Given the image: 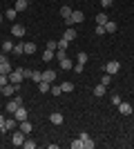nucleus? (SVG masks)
Wrapping results in <instances>:
<instances>
[{
    "mask_svg": "<svg viewBox=\"0 0 134 149\" xmlns=\"http://www.w3.org/2000/svg\"><path fill=\"white\" fill-rule=\"evenodd\" d=\"M119 69H121V62H119V60H109L107 65H105V69H103V71H105V74H109V76H114Z\"/></svg>",
    "mask_w": 134,
    "mask_h": 149,
    "instance_id": "7ed1b4c3",
    "label": "nucleus"
},
{
    "mask_svg": "<svg viewBox=\"0 0 134 149\" xmlns=\"http://www.w3.org/2000/svg\"><path fill=\"white\" fill-rule=\"evenodd\" d=\"M18 107H20V105H18V102H16V100H9V102H7V105H5V109H7V111H9V113H11V116H13Z\"/></svg>",
    "mask_w": 134,
    "mask_h": 149,
    "instance_id": "ddd939ff",
    "label": "nucleus"
},
{
    "mask_svg": "<svg viewBox=\"0 0 134 149\" xmlns=\"http://www.w3.org/2000/svg\"><path fill=\"white\" fill-rule=\"evenodd\" d=\"M72 71H74V74H81V71H83V65H81V62H78V65H74V67H72Z\"/></svg>",
    "mask_w": 134,
    "mask_h": 149,
    "instance_id": "58836bf2",
    "label": "nucleus"
},
{
    "mask_svg": "<svg viewBox=\"0 0 134 149\" xmlns=\"http://www.w3.org/2000/svg\"><path fill=\"white\" fill-rule=\"evenodd\" d=\"M0 89H2V87H0Z\"/></svg>",
    "mask_w": 134,
    "mask_h": 149,
    "instance_id": "09e8293b",
    "label": "nucleus"
},
{
    "mask_svg": "<svg viewBox=\"0 0 134 149\" xmlns=\"http://www.w3.org/2000/svg\"><path fill=\"white\" fill-rule=\"evenodd\" d=\"M16 125H18L16 118H5V127H2V131H13V129H16Z\"/></svg>",
    "mask_w": 134,
    "mask_h": 149,
    "instance_id": "1a4fd4ad",
    "label": "nucleus"
},
{
    "mask_svg": "<svg viewBox=\"0 0 134 149\" xmlns=\"http://www.w3.org/2000/svg\"><path fill=\"white\" fill-rule=\"evenodd\" d=\"M112 2H114V0H101V5H103V9H105V7H109V5H112Z\"/></svg>",
    "mask_w": 134,
    "mask_h": 149,
    "instance_id": "c03bdc74",
    "label": "nucleus"
},
{
    "mask_svg": "<svg viewBox=\"0 0 134 149\" xmlns=\"http://www.w3.org/2000/svg\"><path fill=\"white\" fill-rule=\"evenodd\" d=\"M22 147H25V149H34V147H36V143H34V140H25Z\"/></svg>",
    "mask_w": 134,
    "mask_h": 149,
    "instance_id": "e433bc0d",
    "label": "nucleus"
},
{
    "mask_svg": "<svg viewBox=\"0 0 134 149\" xmlns=\"http://www.w3.org/2000/svg\"><path fill=\"white\" fill-rule=\"evenodd\" d=\"M27 7H29L27 0H16V7H13V9H16V11H27Z\"/></svg>",
    "mask_w": 134,
    "mask_h": 149,
    "instance_id": "4468645a",
    "label": "nucleus"
},
{
    "mask_svg": "<svg viewBox=\"0 0 134 149\" xmlns=\"http://www.w3.org/2000/svg\"><path fill=\"white\" fill-rule=\"evenodd\" d=\"M49 123H51V125H63V113H60V111L49 113Z\"/></svg>",
    "mask_w": 134,
    "mask_h": 149,
    "instance_id": "9d476101",
    "label": "nucleus"
},
{
    "mask_svg": "<svg viewBox=\"0 0 134 149\" xmlns=\"http://www.w3.org/2000/svg\"><path fill=\"white\" fill-rule=\"evenodd\" d=\"M94 145H96V143H94V140H92L89 136H87V138H83V149H92Z\"/></svg>",
    "mask_w": 134,
    "mask_h": 149,
    "instance_id": "393cba45",
    "label": "nucleus"
},
{
    "mask_svg": "<svg viewBox=\"0 0 134 149\" xmlns=\"http://www.w3.org/2000/svg\"><path fill=\"white\" fill-rule=\"evenodd\" d=\"M13 54H16V56H22V54H25V42L16 45V47H13Z\"/></svg>",
    "mask_w": 134,
    "mask_h": 149,
    "instance_id": "b1692460",
    "label": "nucleus"
},
{
    "mask_svg": "<svg viewBox=\"0 0 134 149\" xmlns=\"http://www.w3.org/2000/svg\"><path fill=\"white\" fill-rule=\"evenodd\" d=\"M25 136H27V134H22V131H13V138H11L13 147H22V143H25Z\"/></svg>",
    "mask_w": 134,
    "mask_h": 149,
    "instance_id": "39448f33",
    "label": "nucleus"
},
{
    "mask_svg": "<svg viewBox=\"0 0 134 149\" xmlns=\"http://www.w3.org/2000/svg\"><path fill=\"white\" fill-rule=\"evenodd\" d=\"M67 45H69V40H67V38H60V40H58V49H67Z\"/></svg>",
    "mask_w": 134,
    "mask_h": 149,
    "instance_id": "72a5a7b5",
    "label": "nucleus"
},
{
    "mask_svg": "<svg viewBox=\"0 0 134 149\" xmlns=\"http://www.w3.org/2000/svg\"><path fill=\"white\" fill-rule=\"evenodd\" d=\"M22 80H25V76H22V69H13L11 74H9V82H13V85H20Z\"/></svg>",
    "mask_w": 134,
    "mask_h": 149,
    "instance_id": "f03ea898",
    "label": "nucleus"
},
{
    "mask_svg": "<svg viewBox=\"0 0 134 149\" xmlns=\"http://www.w3.org/2000/svg\"><path fill=\"white\" fill-rule=\"evenodd\" d=\"M109 82H112V76H109V74H103V76H101V85H105V87H107Z\"/></svg>",
    "mask_w": 134,
    "mask_h": 149,
    "instance_id": "c756f323",
    "label": "nucleus"
},
{
    "mask_svg": "<svg viewBox=\"0 0 134 149\" xmlns=\"http://www.w3.org/2000/svg\"><path fill=\"white\" fill-rule=\"evenodd\" d=\"M27 2H29V0H27Z\"/></svg>",
    "mask_w": 134,
    "mask_h": 149,
    "instance_id": "de8ad7c7",
    "label": "nucleus"
},
{
    "mask_svg": "<svg viewBox=\"0 0 134 149\" xmlns=\"http://www.w3.org/2000/svg\"><path fill=\"white\" fill-rule=\"evenodd\" d=\"M60 16H63V18H69V16H72V9H69V7H63V9H60Z\"/></svg>",
    "mask_w": 134,
    "mask_h": 149,
    "instance_id": "f704fd0d",
    "label": "nucleus"
},
{
    "mask_svg": "<svg viewBox=\"0 0 134 149\" xmlns=\"http://www.w3.org/2000/svg\"><path fill=\"white\" fill-rule=\"evenodd\" d=\"M78 62L85 65V62H87V54H78Z\"/></svg>",
    "mask_w": 134,
    "mask_h": 149,
    "instance_id": "ea45409f",
    "label": "nucleus"
},
{
    "mask_svg": "<svg viewBox=\"0 0 134 149\" xmlns=\"http://www.w3.org/2000/svg\"><path fill=\"white\" fill-rule=\"evenodd\" d=\"M54 58H56V51H51V49H47V51H45V54H43V60H45V62L54 60Z\"/></svg>",
    "mask_w": 134,
    "mask_h": 149,
    "instance_id": "412c9836",
    "label": "nucleus"
},
{
    "mask_svg": "<svg viewBox=\"0 0 134 149\" xmlns=\"http://www.w3.org/2000/svg\"><path fill=\"white\" fill-rule=\"evenodd\" d=\"M65 22H67V27L76 25V22H85V16H83V11H72V16L65 18Z\"/></svg>",
    "mask_w": 134,
    "mask_h": 149,
    "instance_id": "f257e3e1",
    "label": "nucleus"
},
{
    "mask_svg": "<svg viewBox=\"0 0 134 149\" xmlns=\"http://www.w3.org/2000/svg\"><path fill=\"white\" fill-rule=\"evenodd\" d=\"M32 80L34 82H40V80H43V74H40V71H32Z\"/></svg>",
    "mask_w": 134,
    "mask_h": 149,
    "instance_id": "2f4dec72",
    "label": "nucleus"
},
{
    "mask_svg": "<svg viewBox=\"0 0 134 149\" xmlns=\"http://www.w3.org/2000/svg\"><path fill=\"white\" fill-rule=\"evenodd\" d=\"M13 69H11V65L9 62H0V74H5V76H9Z\"/></svg>",
    "mask_w": 134,
    "mask_h": 149,
    "instance_id": "6ab92c4d",
    "label": "nucleus"
},
{
    "mask_svg": "<svg viewBox=\"0 0 134 149\" xmlns=\"http://www.w3.org/2000/svg\"><path fill=\"white\" fill-rule=\"evenodd\" d=\"M11 36L13 38H22L25 36V27L22 25H11Z\"/></svg>",
    "mask_w": 134,
    "mask_h": 149,
    "instance_id": "6e6552de",
    "label": "nucleus"
},
{
    "mask_svg": "<svg viewBox=\"0 0 134 149\" xmlns=\"http://www.w3.org/2000/svg\"><path fill=\"white\" fill-rule=\"evenodd\" d=\"M112 102H114V105H119V102H121V96H119V93H114V96H112Z\"/></svg>",
    "mask_w": 134,
    "mask_h": 149,
    "instance_id": "79ce46f5",
    "label": "nucleus"
},
{
    "mask_svg": "<svg viewBox=\"0 0 134 149\" xmlns=\"http://www.w3.org/2000/svg\"><path fill=\"white\" fill-rule=\"evenodd\" d=\"M32 71L34 69H22V76H25V78H32Z\"/></svg>",
    "mask_w": 134,
    "mask_h": 149,
    "instance_id": "a19ab883",
    "label": "nucleus"
},
{
    "mask_svg": "<svg viewBox=\"0 0 134 149\" xmlns=\"http://www.w3.org/2000/svg\"><path fill=\"white\" fill-rule=\"evenodd\" d=\"M51 96H60V93H63V89H60V85H54V82H51Z\"/></svg>",
    "mask_w": 134,
    "mask_h": 149,
    "instance_id": "a878e982",
    "label": "nucleus"
},
{
    "mask_svg": "<svg viewBox=\"0 0 134 149\" xmlns=\"http://www.w3.org/2000/svg\"><path fill=\"white\" fill-rule=\"evenodd\" d=\"M32 129H34V125L29 123V120H22V123H20V131H22V134H32Z\"/></svg>",
    "mask_w": 134,
    "mask_h": 149,
    "instance_id": "f8f14e48",
    "label": "nucleus"
},
{
    "mask_svg": "<svg viewBox=\"0 0 134 149\" xmlns=\"http://www.w3.org/2000/svg\"><path fill=\"white\" fill-rule=\"evenodd\" d=\"M96 36H105V27L103 25H96Z\"/></svg>",
    "mask_w": 134,
    "mask_h": 149,
    "instance_id": "4c0bfd02",
    "label": "nucleus"
},
{
    "mask_svg": "<svg viewBox=\"0 0 134 149\" xmlns=\"http://www.w3.org/2000/svg\"><path fill=\"white\" fill-rule=\"evenodd\" d=\"M43 80H47V82H56V71H51V69L43 71Z\"/></svg>",
    "mask_w": 134,
    "mask_h": 149,
    "instance_id": "9b49d317",
    "label": "nucleus"
},
{
    "mask_svg": "<svg viewBox=\"0 0 134 149\" xmlns=\"http://www.w3.org/2000/svg\"><path fill=\"white\" fill-rule=\"evenodd\" d=\"M16 13H18V11H16V9H13V7H11V9H7V13H5V18L13 20V18H16Z\"/></svg>",
    "mask_w": 134,
    "mask_h": 149,
    "instance_id": "7c9ffc66",
    "label": "nucleus"
},
{
    "mask_svg": "<svg viewBox=\"0 0 134 149\" xmlns=\"http://www.w3.org/2000/svg\"><path fill=\"white\" fill-rule=\"evenodd\" d=\"M103 27H105V33H114L116 31V22H112V20H107Z\"/></svg>",
    "mask_w": 134,
    "mask_h": 149,
    "instance_id": "aec40b11",
    "label": "nucleus"
},
{
    "mask_svg": "<svg viewBox=\"0 0 134 149\" xmlns=\"http://www.w3.org/2000/svg\"><path fill=\"white\" fill-rule=\"evenodd\" d=\"M76 36H78V33H76V29H72V27H67V31H65V33H63V38H67L69 42H72V40H74V38H76Z\"/></svg>",
    "mask_w": 134,
    "mask_h": 149,
    "instance_id": "f3484780",
    "label": "nucleus"
},
{
    "mask_svg": "<svg viewBox=\"0 0 134 149\" xmlns=\"http://www.w3.org/2000/svg\"><path fill=\"white\" fill-rule=\"evenodd\" d=\"M60 89H63V93H69V91H74V82H69V80L60 82Z\"/></svg>",
    "mask_w": 134,
    "mask_h": 149,
    "instance_id": "a211bd4d",
    "label": "nucleus"
},
{
    "mask_svg": "<svg viewBox=\"0 0 134 149\" xmlns=\"http://www.w3.org/2000/svg\"><path fill=\"white\" fill-rule=\"evenodd\" d=\"M119 111H121V116H132V111H134V107L130 105V102H119Z\"/></svg>",
    "mask_w": 134,
    "mask_h": 149,
    "instance_id": "20e7f679",
    "label": "nucleus"
},
{
    "mask_svg": "<svg viewBox=\"0 0 134 149\" xmlns=\"http://www.w3.org/2000/svg\"><path fill=\"white\" fill-rule=\"evenodd\" d=\"M13 118L18 120V123H22V120H27V109L22 105L18 107V109H16V113H13Z\"/></svg>",
    "mask_w": 134,
    "mask_h": 149,
    "instance_id": "0eeeda50",
    "label": "nucleus"
},
{
    "mask_svg": "<svg viewBox=\"0 0 134 149\" xmlns=\"http://www.w3.org/2000/svg\"><path fill=\"white\" fill-rule=\"evenodd\" d=\"M107 16H105V13H98V16H96V25H105V22H107Z\"/></svg>",
    "mask_w": 134,
    "mask_h": 149,
    "instance_id": "cd10ccee",
    "label": "nucleus"
},
{
    "mask_svg": "<svg viewBox=\"0 0 134 149\" xmlns=\"http://www.w3.org/2000/svg\"><path fill=\"white\" fill-rule=\"evenodd\" d=\"M0 62H9V56H7L5 51H2V54H0Z\"/></svg>",
    "mask_w": 134,
    "mask_h": 149,
    "instance_id": "37998d69",
    "label": "nucleus"
},
{
    "mask_svg": "<svg viewBox=\"0 0 134 149\" xmlns=\"http://www.w3.org/2000/svg\"><path fill=\"white\" fill-rule=\"evenodd\" d=\"M49 89H51V82H47V80H40L38 82V91L40 93H47Z\"/></svg>",
    "mask_w": 134,
    "mask_h": 149,
    "instance_id": "2eb2a0df",
    "label": "nucleus"
},
{
    "mask_svg": "<svg viewBox=\"0 0 134 149\" xmlns=\"http://www.w3.org/2000/svg\"><path fill=\"white\" fill-rule=\"evenodd\" d=\"M58 62H60V69H67V71H69V69L74 67V65H72V60H69V58H63V60H58Z\"/></svg>",
    "mask_w": 134,
    "mask_h": 149,
    "instance_id": "4be33fe9",
    "label": "nucleus"
},
{
    "mask_svg": "<svg viewBox=\"0 0 134 149\" xmlns=\"http://www.w3.org/2000/svg\"><path fill=\"white\" fill-rule=\"evenodd\" d=\"M47 49L56 51V49H58V40H49V42H47Z\"/></svg>",
    "mask_w": 134,
    "mask_h": 149,
    "instance_id": "c9c22d12",
    "label": "nucleus"
},
{
    "mask_svg": "<svg viewBox=\"0 0 134 149\" xmlns=\"http://www.w3.org/2000/svg\"><path fill=\"white\" fill-rule=\"evenodd\" d=\"M56 58H58V60L67 58V49H56Z\"/></svg>",
    "mask_w": 134,
    "mask_h": 149,
    "instance_id": "473e14b6",
    "label": "nucleus"
},
{
    "mask_svg": "<svg viewBox=\"0 0 134 149\" xmlns=\"http://www.w3.org/2000/svg\"><path fill=\"white\" fill-rule=\"evenodd\" d=\"M72 149H83V138H76V140H72Z\"/></svg>",
    "mask_w": 134,
    "mask_h": 149,
    "instance_id": "c85d7f7f",
    "label": "nucleus"
},
{
    "mask_svg": "<svg viewBox=\"0 0 134 149\" xmlns=\"http://www.w3.org/2000/svg\"><path fill=\"white\" fill-rule=\"evenodd\" d=\"M2 20H5V16H0V22H2Z\"/></svg>",
    "mask_w": 134,
    "mask_h": 149,
    "instance_id": "49530a36",
    "label": "nucleus"
},
{
    "mask_svg": "<svg viewBox=\"0 0 134 149\" xmlns=\"http://www.w3.org/2000/svg\"><path fill=\"white\" fill-rule=\"evenodd\" d=\"M2 51H5V54L13 51V42H11V40H5V42H2Z\"/></svg>",
    "mask_w": 134,
    "mask_h": 149,
    "instance_id": "5701e85b",
    "label": "nucleus"
},
{
    "mask_svg": "<svg viewBox=\"0 0 134 149\" xmlns=\"http://www.w3.org/2000/svg\"><path fill=\"white\" fill-rule=\"evenodd\" d=\"M0 91L5 93V96H13V93L18 91V85H13V82H7V85H5L2 89H0Z\"/></svg>",
    "mask_w": 134,
    "mask_h": 149,
    "instance_id": "423d86ee",
    "label": "nucleus"
},
{
    "mask_svg": "<svg viewBox=\"0 0 134 149\" xmlns=\"http://www.w3.org/2000/svg\"><path fill=\"white\" fill-rule=\"evenodd\" d=\"M105 91H107V89H105V85H96V87L92 89V93H94L96 98H101V96H103Z\"/></svg>",
    "mask_w": 134,
    "mask_h": 149,
    "instance_id": "dca6fc26",
    "label": "nucleus"
},
{
    "mask_svg": "<svg viewBox=\"0 0 134 149\" xmlns=\"http://www.w3.org/2000/svg\"><path fill=\"white\" fill-rule=\"evenodd\" d=\"M2 127H5V118L0 116V131H2Z\"/></svg>",
    "mask_w": 134,
    "mask_h": 149,
    "instance_id": "a18cd8bd",
    "label": "nucleus"
},
{
    "mask_svg": "<svg viewBox=\"0 0 134 149\" xmlns=\"http://www.w3.org/2000/svg\"><path fill=\"white\" fill-rule=\"evenodd\" d=\"M25 54H36V45L34 42H25Z\"/></svg>",
    "mask_w": 134,
    "mask_h": 149,
    "instance_id": "bb28decb",
    "label": "nucleus"
}]
</instances>
